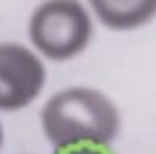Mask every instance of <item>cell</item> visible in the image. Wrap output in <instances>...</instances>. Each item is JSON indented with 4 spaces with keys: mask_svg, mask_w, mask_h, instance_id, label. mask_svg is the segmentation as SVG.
<instances>
[{
    "mask_svg": "<svg viewBox=\"0 0 156 154\" xmlns=\"http://www.w3.org/2000/svg\"><path fill=\"white\" fill-rule=\"evenodd\" d=\"M39 124L55 152L78 147L108 149L122 131V113L99 87L69 85L44 101Z\"/></svg>",
    "mask_w": 156,
    "mask_h": 154,
    "instance_id": "6da1fadb",
    "label": "cell"
},
{
    "mask_svg": "<svg viewBox=\"0 0 156 154\" xmlns=\"http://www.w3.org/2000/svg\"><path fill=\"white\" fill-rule=\"evenodd\" d=\"M28 37L44 60L67 62L92 44L94 16L83 0H41L30 14Z\"/></svg>",
    "mask_w": 156,
    "mask_h": 154,
    "instance_id": "7a4b0ae2",
    "label": "cell"
},
{
    "mask_svg": "<svg viewBox=\"0 0 156 154\" xmlns=\"http://www.w3.org/2000/svg\"><path fill=\"white\" fill-rule=\"evenodd\" d=\"M44 58L19 42H0V111L28 108L46 87Z\"/></svg>",
    "mask_w": 156,
    "mask_h": 154,
    "instance_id": "3957f363",
    "label": "cell"
},
{
    "mask_svg": "<svg viewBox=\"0 0 156 154\" xmlns=\"http://www.w3.org/2000/svg\"><path fill=\"white\" fill-rule=\"evenodd\" d=\"M94 21L115 32L140 30L156 19V0H87Z\"/></svg>",
    "mask_w": 156,
    "mask_h": 154,
    "instance_id": "277c9868",
    "label": "cell"
},
{
    "mask_svg": "<svg viewBox=\"0 0 156 154\" xmlns=\"http://www.w3.org/2000/svg\"><path fill=\"white\" fill-rule=\"evenodd\" d=\"M55 154H110L108 149L101 147H78V149H64V152H55Z\"/></svg>",
    "mask_w": 156,
    "mask_h": 154,
    "instance_id": "5b68a950",
    "label": "cell"
},
{
    "mask_svg": "<svg viewBox=\"0 0 156 154\" xmlns=\"http://www.w3.org/2000/svg\"><path fill=\"white\" fill-rule=\"evenodd\" d=\"M5 145V129H2V122H0V149Z\"/></svg>",
    "mask_w": 156,
    "mask_h": 154,
    "instance_id": "8992f818",
    "label": "cell"
}]
</instances>
